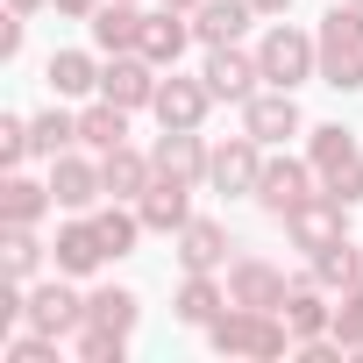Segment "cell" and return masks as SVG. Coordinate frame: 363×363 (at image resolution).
<instances>
[{
  "label": "cell",
  "mask_w": 363,
  "mask_h": 363,
  "mask_svg": "<svg viewBox=\"0 0 363 363\" xmlns=\"http://www.w3.org/2000/svg\"><path fill=\"white\" fill-rule=\"evenodd\" d=\"M207 349H214V356L271 363V356H292V328H285V313H271V306H235V299H228V313L207 328Z\"/></svg>",
  "instance_id": "6da1fadb"
},
{
  "label": "cell",
  "mask_w": 363,
  "mask_h": 363,
  "mask_svg": "<svg viewBox=\"0 0 363 363\" xmlns=\"http://www.w3.org/2000/svg\"><path fill=\"white\" fill-rule=\"evenodd\" d=\"M250 8H257V15H271V22H278V15H285V8H292V0H250Z\"/></svg>",
  "instance_id": "f35d334b"
},
{
  "label": "cell",
  "mask_w": 363,
  "mask_h": 363,
  "mask_svg": "<svg viewBox=\"0 0 363 363\" xmlns=\"http://www.w3.org/2000/svg\"><path fill=\"white\" fill-rule=\"evenodd\" d=\"M313 193H320V171H313L306 157H264V178H257L250 200H257L271 221H285V214H299Z\"/></svg>",
  "instance_id": "277c9868"
},
{
  "label": "cell",
  "mask_w": 363,
  "mask_h": 363,
  "mask_svg": "<svg viewBox=\"0 0 363 363\" xmlns=\"http://www.w3.org/2000/svg\"><path fill=\"white\" fill-rule=\"evenodd\" d=\"M22 43H29V15H8L0 22V57H22Z\"/></svg>",
  "instance_id": "d590c367"
},
{
  "label": "cell",
  "mask_w": 363,
  "mask_h": 363,
  "mask_svg": "<svg viewBox=\"0 0 363 363\" xmlns=\"http://www.w3.org/2000/svg\"><path fill=\"white\" fill-rule=\"evenodd\" d=\"M363 150H356V135L342 128V121H320V128H306V164L320 171V178H335V171H349Z\"/></svg>",
  "instance_id": "f1b7e54d"
},
{
  "label": "cell",
  "mask_w": 363,
  "mask_h": 363,
  "mask_svg": "<svg viewBox=\"0 0 363 363\" xmlns=\"http://www.w3.org/2000/svg\"><path fill=\"white\" fill-rule=\"evenodd\" d=\"M135 320H143V299H135L128 285H93V292H86V328H100V335H135Z\"/></svg>",
  "instance_id": "d4e9b609"
},
{
  "label": "cell",
  "mask_w": 363,
  "mask_h": 363,
  "mask_svg": "<svg viewBox=\"0 0 363 363\" xmlns=\"http://www.w3.org/2000/svg\"><path fill=\"white\" fill-rule=\"evenodd\" d=\"M50 207H57L50 200V178H22V171L0 178V228H36Z\"/></svg>",
  "instance_id": "44dd1931"
},
{
  "label": "cell",
  "mask_w": 363,
  "mask_h": 363,
  "mask_svg": "<svg viewBox=\"0 0 363 363\" xmlns=\"http://www.w3.org/2000/svg\"><path fill=\"white\" fill-rule=\"evenodd\" d=\"M257 178H264V143H257L250 128L228 135V143H214V157H207V186H214V193L242 200V193H257Z\"/></svg>",
  "instance_id": "5b68a950"
},
{
  "label": "cell",
  "mask_w": 363,
  "mask_h": 363,
  "mask_svg": "<svg viewBox=\"0 0 363 363\" xmlns=\"http://www.w3.org/2000/svg\"><path fill=\"white\" fill-rule=\"evenodd\" d=\"M335 335H342V342H349V349H356V342H363V278H356V285H349V292H342V306H335Z\"/></svg>",
  "instance_id": "e575fe53"
},
{
  "label": "cell",
  "mask_w": 363,
  "mask_h": 363,
  "mask_svg": "<svg viewBox=\"0 0 363 363\" xmlns=\"http://www.w3.org/2000/svg\"><path fill=\"white\" fill-rule=\"evenodd\" d=\"M257 22V8L250 0H200L193 8V36L214 50V43H242V29Z\"/></svg>",
  "instance_id": "484cf974"
},
{
  "label": "cell",
  "mask_w": 363,
  "mask_h": 363,
  "mask_svg": "<svg viewBox=\"0 0 363 363\" xmlns=\"http://www.w3.org/2000/svg\"><path fill=\"white\" fill-rule=\"evenodd\" d=\"M313 50H320V86L363 93V8H356V0H335V8L320 15Z\"/></svg>",
  "instance_id": "7a4b0ae2"
},
{
  "label": "cell",
  "mask_w": 363,
  "mask_h": 363,
  "mask_svg": "<svg viewBox=\"0 0 363 363\" xmlns=\"http://www.w3.org/2000/svg\"><path fill=\"white\" fill-rule=\"evenodd\" d=\"M257 65H264V86H285V93H299L306 79H320V50H313V36H306V29H292L285 15L264 29Z\"/></svg>",
  "instance_id": "3957f363"
},
{
  "label": "cell",
  "mask_w": 363,
  "mask_h": 363,
  "mask_svg": "<svg viewBox=\"0 0 363 363\" xmlns=\"http://www.w3.org/2000/svg\"><path fill=\"white\" fill-rule=\"evenodd\" d=\"M242 128L271 150V143H285V135H299L306 128V114H299V93H285V86H257L250 100H242Z\"/></svg>",
  "instance_id": "52a82bcc"
},
{
  "label": "cell",
  "mask_w": 363,
  "mask_h": 363,
  "mask_svg": "<svg viewBox=\"0 0 363 363\" xmlns=\"http://www.w3.org/2000/svg\"><path fill=\"white\" fill-rule=\"evenodd\" d=\"M157 8H178V15H193V8H200V0H157Z\"/></svg>",
  "instance_id": "ab89813d"
},
{
  "label": "cell",
  "mask_w": 363,
  "mask_h": 363,
  "mask_svg": "<svg viewBox=\"0 0 363 363\" xmlns=\"http://www.w3.org/2000/svg\"><path fill=\"white\" fill-rule=\"evenodd\" d=\"M285 292H292V278H285L271 257H235V264H228V299H235V306H271V313H278Z\"/></svg>",
  "instance_id": "5bb4252c"
},
{
  "label": "cell",
  "mask_w": 363,
  "mask_h": 363,
  "mask_svg": "<svg viewBox=\"0 0 363 363\" xmlns=\"http://www.w3.org/2000/svg\"><path fill=\"white\" fill-rule=\"evenodd\" d=\"M50 0H8V15H43Z\"/></svg>",
  "instance_id": "74e56055"
},
{
  "label": "cell",
  "mask_w": 363,
  "mask_h": 363,
  "mask_svg": "<svg viewBox=\"0 0 363 363\" xmlns=\"http://www.w3.org/2000/svg\"><path fill=\"white\" fill-rule=\"evenodd\" d=\"M171 242H178V250H171L178 271H221V264H228V221H214V214H193Z\"/></svg>",
  "instance_id": "e0dca14e"
},
{
  "label": "cell",
  "mask_w": 363,
  "mask_h": 363,
  "mask_svg": "<svg viewBox=\"0 0 363 363\" xmlns=\"http://www.w3.org/2000/svg\"><path fill=\"white\" fill-rule=\"evenodd\" d=\"M50 264H57L65 278H93L100 264H114V257H107V242H100V228H93V214H72V221L57 228V242H50Z\"/></svg>",
  "instance_id": "4fadbf2b"
},
{
  "label": "cell",
  "mask_w": 363,
  "mask_h": 363,
  "mask_svg": "<svg viewBox=\"0 0 363 363\" xmlns=\"http://www.w3.org/2000/svg\"><path fill=\"white\" fill-rule=\"evenodd\" d=\"M150 157H157V171H164V178H186V186H207V157H214V143H207L200 128H164Z\"/></svg>",
  "instance_id": "2e32d148"
},
{
  "label": "cell",
  "mask_w": 363,
  "mask_h": 363,
  "mask_svg": "<svg viewBox=\"0 0 363 363\" xmlns=\"http://www.w3.org/2000/svg\"><path fill=\"white\" fill-rule=\"evenodd\" d=\"M285 235H292V250L320 257V250H335V242L349 235V207H342V200H328V193H313L299 214H285Z\"/></svg>",
  "instance_id": "30bf717a"
},
{
  "label": "cell",
  "mask_w": 363,
  "mask_h": 363,
  "mask_svg": "<svg viewBox=\"0 0 363 363\" xmlns=\"http://www.w3.org/2000/svg\"><path fill=\"white\" fill-rule=\"evenodd\" d=\"M200 79L214 86V100H250L257 86H264V65H257V50H242V43H214L207 50V65H200Z\"/></svg>",
  "instance_id": "ba28073f"
},
{
  "label": "cell",
  "mask_w": 363,
  "mask_h": 363,
  "mask_svg": "<svg viewBox=\"0 0 363 363\" xmlns=\"http://www.w3.org/2000/svg\"><path fill=\"white\" fill-rule=\"evenodd\" d=\"M50 8H57V15H65V22H93V15H100V8H107V0H50Z\"/></svg>",
  "instance_id": "8d00e7d4"
},
{
  "label": "cell",
  "mask_w": 363,
  "mask_h": 363,
  "mask_svg": "<svg viewBox=\"0 0 363 363\" xmlns=\"http://www.w3.org/2000/svg\"><path fill=\"white\" fill-rule=\"evenodd\" d=\"M0 250H8V278H22V285H29V278L43 271V257H50V242H43L36 228H8Z\"/></svg>",
  "instance_id": "4dcf8cb0"
},
{
  "label": "cell",
  "mask_w": 363,
  "mask_h": 363,
  "mask_svg": "<svg viewBox=\"0 0 363 363\" xmlns=\"http://www.w3.org/2000/svg\"><path fill=\"white\" fill-rule=\"evenodd\" d=\"M79 143H86L93 157L121 150V143H128V107H114L107 93H100V100H86V107H79Z\"/></svg>",
  "instance_id": "83f0119b"
},
{
  "label": "cell",
  "mask_w": 363,
  "mask_h": 363,
  "mask_svg": "<svg viewBox=\"0 0 363 363\" xmlns=\"http://www.w3.org/2000/svg\"><path fill=\"white\" fill-rule=\"evenodd\" d=\"M135 214H143V228L150 235H178V228H186L193 221V186H186V178H150V193L135 200Z\"/></svg>",
  "instance_id": "9a60e30c"
},
{
  "label": "cell",
  "mask_w": 363,
  "mask_h": 363,
  "mask_svg": "<svg viewBox=\"0 0 363 363\" xmlns=\"http://www.w3.org/2000/svg\"><path fill=\"white\" fill-rule=\"evenodd\" d=\"M157 79H164V72H157L143 50H121V57L100 65V93H107L114 107H128V114H143V107L157 100Z\"/></svg>",
  "instance_id": "9c48e42d"
},
{
  "label": "cell",
  "mask_w": 363,
  "mask_h": 363,
  "mask_svg": "<svg viewBox=\"0 0 363 363\" xmlns=\"http://www.w3.org/2000/svg\"><path fill=\"white\" fill-rule=\"evenodd\" d=\"M356 8H363V0H356Z\"/></svg>",
  "instance_id": "60d3db41"
},
{
  "label": "cell",
  "mask_w": 363,
  "mask_h": 363,
  "mask_svg": "<svg viewBox=\"0 0 363 363\" xmlns=\"http://www.w3.org/2000/svg\"><path fill=\"white\" fill-rule=\"evenodd\" d=\"M171 313L186 320V328H214L221 313H228V285L214 278V271H186V285H178V299H171Z\"/></svg>",
  "instance_id": "ffe728a7"
},
{
  "label": "cell",
  "mask_w": 363,
  "mask_h": 363,
  "mask_svg": "<svg viewBox=\"0 0 363 363\" xmlns=\"http://www.w3.org/2000/svg\"><path fill=\"white\" fill-rule=\"evenodd\" d=\"M65 150H79V114L65 107V100H50L43 114H29V157H65Z\"/></svg>",
  "instance_id": "4316f807"
},
{
  "label": "cell",
  "mask_w": 363,
  "mask_h": 363,
  "mask_svg": "<svg viewBox=\"0 0 363 363\" xmlns=\"http://www.w3.org/2000/svg\"><path fill=\"white\" fill-rule=\"evenodd\" d=\"M143 22H150V15L135 8V0H107L86 29H93V50H100V57H121V50H143Z\"/></svg>",
  "instance_id": "7402d4cb"
},
{
  "label": "cell",
  "mask_w": 363,
  "mask_h": 363,
  "mask_svg": "<svg viewBox=\"0 0 363 363\" xmlns=\"http://www.w3.org/2000/svg\"><path fill=\"white\" fill-rule=\"evenodd\" d=\"M285 328H292V342H306V335H328L335 328V306H328V285L313 278V271H299L292 278V292H285Z\"/></svg>",
  "instance_id": "ac0fdd59"
},
{
  "label": "cell",
  "mask_w": 363,
  "mask_h": 363,
  "mask_svg": "<svg viewBox=\"0 0 363 363\" xmlns=\"http://www.w3.org/2000/svg\"><path fill=\"white\" fill-rule=\"evenodd\" d=\"M72 349H79V363H121V356H128V335H100V328H79V335H72Z\"/></svg>",
  "instance_id": "d6a6232c"
},
{
  "label": "cell",
  "mask_w": 363,
  "mask_h": 363,
  "mask_svg": "<svg viewBox=\"0 0 363 363\" xmlns=\"http://www.w3.org/2000/svg\"><path fill=\"white\" fill-rule=\"evenodd\" d=\"M50 200H57L65 214H93V207L107 200V178H100V157H79V150L50 157Z\"/></svg>",
  "instance_id": "8992f818"
},
{
  "label": "cell",
  "mask_w": 363,
  "mask_h": 363,
  "mask_svg": "<svg viewBox=\"0 0 363 363\" xmlns=\"http://www.w3.org/2000/svg\"><path fill=\"white\" fill-rule=\"evenodd\" d=\"M22 328H43V335H57V342L86 328V299L72 292L65 271H57L50 285H29V320H22Z\"/></svg>",
  "instance_id": "8fae6325"
},
{
  "label": "cell",
  "mask_w": 363,
  "mask_h": 363,
  "mask_svg": "<svg viewBox=\"0 0 363 363\" xmlns=\"http://www.w3.org/2000/svg\"><path fill=\"white\" fill-rule=\"evenodd\" d=\"M0 356H8V363H57V335L22 328V335H8V342H0Z\"/></svg>",
  "instance_id": "1f68e13d"
},
{
  "label": "cell",
  "mask_w": 363,
  "mask_h": 363,
  "mask_svg": "<svg viewBox=\"0 0 363 363\" xmlns=\"http://www.w3.org/2000/svg\"><path fill=\"white\" fill-rule=\"evenodd\" d=\"M186 43H200V36H193V15H178V8H157V15L143 22V57H150L157 72H178Z\"/></svg>",
  "instance_id": "d6986e66"
},
{
  "label": "cell",
  "mask_w": 363,
  "mask_h": 363,
  "mask_svg": "<svg viewBox=\"0 0 363 363\" xmlns=\"http://www.w3.org/2000/svg\"><path fill=\"white\" fill-rule=\"evenodd\" d=\"M22 164H29V121L0 114V171H22Z\"/></svg>",
  "instance_id": "836d02e7"
},
{
  "label": "cell",
  "mask_w": 363,
  "mask_h": 363,
  "mask_svg": "<svg viewBox=\"0 0 363 363\" xmlns=\"http://www.w3.org/2000/svg\"><path fill=\"white\" fill-rule=\"evenodd\" d=\"M100 178H107V200H143V193H150V178H157V157L121 143V150L100 157Z\"/></svg>",
  "instance_id": "cb8c5ba5"
},
{
  "label": "cell",
  "mask_w": 363,
  "mask_h": 363,
  "mask_svg": "<svg viewBox=\"0 0 363 363\" xmlns=\"http://www.w3.org/2000/svg\"><path fill=\"white\" fill-rule=\"evenodd\" d=\"M306 271H313V278H320L328 292H349V285L363 278V242H349V235H342V242H335V250H320V257H313Z\"/></svg>",
  "instance_id": "f546056e"
},
{
  "label": "cell",
  "mask_w": 363,
  "mask_h": 363,
  "mask_svg": "<svg viewBox=\"0 0 363 363\" xmlns=\"http://www.w3.org/2000/svg\"><path fill=\"white\" fill-rule=\"evenodd\" d=\"M43 86H50V100H86V93H100V57L93 50H50Z\"/></svg>",
  "instance_id": "603a6c76"
},
{
  "label": "cell",
  "mask_w": 363,
  "mask_h": 363,
  "mask_svg": "<svg viewBox=\"0 0 363 363\" xmlns=\"http://www.w3.org/2000/svg\"><path fill=\"white\" fill-rule=\"evenodd\" d=\"M150 114H157V128H200L207 114H214V86L207 79H157V100H150Z\"/></svg>",
  "instance_id": "7c38bea8"
}]
</instances>
